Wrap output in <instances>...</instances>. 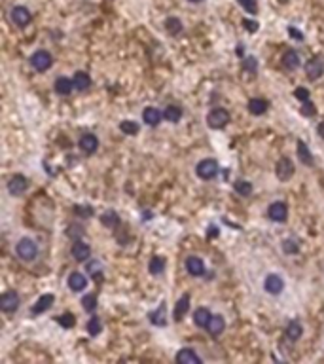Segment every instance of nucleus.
Returning <instances> with one entry per match:
<instances>
[{"label":"nucleus","mask_w":324,"mask_h":364,"mask_svg":"<svg viewBox=\"0 0 324 364\" xmlns=\"http://www.w3.org/2000/svg\"><path fill=\"white\" fill-rule=\"evenodd\" d=\"M16 252H17V256H19L21 260L33 262V260H36V256H38V245H36V241H34V239L23 237L21 241L17 243Z\"/></svg>","instance_id":"f257e3e1"},{"label":"nucleus","mask_w":324,"mask_h":364,"mask_svg":"<svg viewBox=\"0 0 324 364\" xmlns=\"http://www.w3.org/2000/svg\"><path fill=\"white\" fill-rule=\"evenodd\" d=\"M31 65H33V69L38 70V72H46V70L51 69V65H53V57H51V53L46 52V50H38V52H34L33 55H31Z\"/></svg>","instance_id":"f03ea898"},{"label":"nucleus","mask_w":324,"mask_h":364,"mask_svg":"<svg viewBox=\"0 0 324 364\" xmlns=\"http://www.w3.org/2000/svg\"><path fill=\"white\" fill-rule=\"evenodd\" d=\"M207 123L212 129H222V127H226L229 123V112L224 110V108H214V110H210L207 114Z\"/></svg>","instance_id":"7ed1b4c3"},{"label":"nucleus","mask_w":324,"mask_h":364,"mask_svg":"<svg viewBox=\"0 0 324 364\" xmlns=\"http://www.w3.org/2000/svg\"><path fill=\"white\" fill-rule=\"evenodd\" d=\"M195 173H197L199 178H203V180H210V178H214L218 174V163L214 159H209V157L201 159L197 163V167H195Z\"/></svg>","instance_id":"20e7f679"},{"label":"nucleus","mask_w":324,"mask_h":364,"mask_svg":"<svg viewBox=\"0 0 324 364\" xmlns=\"http://www.w3.org/2000/svg\"><path fill=\"white\" fill-rule=\"evenodd\" d=\"M19 302H21L19 294L14 292V290H8V292H4L0 296V309L4 313H14L19 307Z\"/></svg>","instance_id":"39448f33"},{"label":"nucleus","mask_w":324,"mask_h":364,"mask_svg":"<svg viewBox=\"0 0 324 364\" xmlns=\"http://www.w3.org/2000/svg\"><path fill=\"white\" fill-rule=\"evenodd\" d=\"M10 18H12L16 27H27L31 23L33 16H31V12L25 6H14L12 12H10Z\"/></svg>","instance_id":"423d86ee"},{"label":"nucleus","mask_w":324,"mask_h":364,"mask_svg":"<svg viewBox=\"0 0 324 364\" xmlns=\"http://www.w3.org/2000/svg\"><path fill=\"white\" fill-rule=\"evenodd\" d=\"M264 288H266V292L267 294H281L283 292V288H285V281H283V277L281 275H277V273H271V275H267L266 277V281H264Z\"/></svg>","instance_id":"0eeeda50"},{"label":"nucleus","mask_w":324,"mask_h":364,"mask_svg":"<svg viewBox=\"0 0 324 364\" xmlns=\"http://www.w3.org/2000/svg\"><path fill=\"white\" fill-rule=\"evenodd\" d=\"M267 214H269V218L273 222H285L288 218V207L283 201H275L267 209Z\"/></svg>","instance_id":"6e6552de"},{"label":"nucleus","mask_w":324,"mask_h":364,"mask_svg":"<svg viewBox=\"0 0 324 364\" xmlns=\"http://www.w3.org/2000/svg\"><path fill=\"white\" fill-rule=\"evenodd\" d=\"M275 173L279 176V180H288L294 174V163L290 157H281L277 161V167H275Z\"/></svg>","instance_id":"1a4fd4ad"},{"label":"nucleus","mask_w":324,"mask_h":364,"mask_svg":"<svg viewBox=\"0 0 324 364\" xmlns=\"http://www.w3.org/2000/svg\"><path fill=\"white\" fill-rule=\"evenodd\" d=\"M70 254H72V258L76 262H85L91 256V247L87 243L76 239L74 245H72V249H70Z\"/></svg>","instance_id":"9d476101"},{"label":"nucleus","mask_w":324,"mask_h":364,"mask_svg":"<svg viewBox=\"0 0 324 364\" xmlns=\"http://www.w3.org/2000/svg\"><path fill=\"white\" fill-rule=\"evenodd\" d=\"M305 74L309 80H317L324 74V61L319 57H313L305 63Z\"/></svg>","instance_id":"9b49d317"},{"label":"nucleus","mask_w":324,"mask_h":364,"mask_svg":"<svg viewBox=\"0 0 324 364\" xmlns=\"http://www.w3.org/2000/svg\"><path fill=\"white\" fill-rule=\"evenodd\" d=\"M27 188H29V180L23 174H14L8 182V190L12 195H21V193L27 192Z\"/></svg>","instance_id":"f8f14e48"},{"label":"nucleus","mask_w":324,"mask_h":364,"mask_svg":"<svg viewBox=\"0 0 324 364\" xmlns=\"http://www.w3.org/2000/svg\"><path fill=\"white\" fill-rule=\"evenodd\" d=\"M80 150L82 152H85V154H93V152H97V148H99V139L93 135V133H85V135H82L80 137Z\"/></svg>","instance_id":"ddd939ff"},{"label":"nucleus","mask_w":324,"mask_h":364,"mask_svg":"<svg viewBox=\"0 0 324 364\" xmlns=\"http://www.w3.org/2000/svg\"><path fill=\"white\" fill-rule=\"evenodd\" d=\"M174 361L178 364H199L201 363V359H199V355L193 351V349H180L178 353H176V357H174Z\"/></svg>","instance_id":"4468645a"},{"label":"nucleus","mask_w":324,"mask_h":364,"mask_svg":"<svg viewBox=\"0 0 324 364\" xmlns=\"http://www.w3.org/2000/svg\"><path fill=\"white\" fill-rule=\"evenodd\" d=\"M186 269L190 275L201 277V275H205V262L201 258H197V256H190L186 260Z\"/></svg>","instance_id":"2eb2a0df"},{"label":"nucleus","mask_w":324,"mask_h":364,"mask_svg":"<svg viewBox=\"0 0 324 364\" xmlns=\"http://www.w3.org/2000/svg\"><path fill=\"white\" fill-rule=\"evenodd\" d=\"M224 328H226V321H224V317H222V315H212L210 321H209V325H207L209 334H210L212 338H216V336H220L222 332H224Z\"/></svg>","instance_id":"dca6fc26"},{"label":"nucleus","mask_w":324,"mask_h":364,"mask_svg":"<svg viewBox=\"0 0 324 364\" xmlns=\"http://www.w3.org/2000/svg\"><path fill=\"white\" fill-rule=\"evenodd\" d=\"M85 287H87V279H85L82 273L74 271V273L68 275V288H70V290L80 292V290H84Z\"/></svg>","instance_id":"f3484780"},{"label":"nucleus","mask_w":324,"mask_h":364,"mask_svg":"<svg viewBox=\"0 0 324 364\" xmlns=\"http://www.w3.org/2000/svg\"><path fill=\"white\" fill-rule=\"evenodd\" d=\"M161 118H163V114H161L157 108H153V106H148V108L142 112V120H144V123H146V125H152V127L159 125Z\"/></svg>","instance_id":"a211bd4d"},{"label":"nucleus","mask_w":324,"mask_h":364,"mask_svg":"<svg viewBox=\"0 0 324 364\" xmlns=\"http://www.w3.org/2000/svg\"><path fill=\"white\" fill-rule=\"evenodd\" d=\"M53 302H55V298H53V294H44L38 298V302L33 306V313L34 315H40V313L48 311L51 306H53Z\"/></svg>","instance_id":"6ab92c4d"},{"label":"nucleus","mask_w":324,"mask_h":364,"mask_svg":"<svg viewBox=\"0 0 324 364\" xmlns=\"http://www.w3.org/2000/svg\"><path fill=\"white\" fill-rule=\"evenodd\" d=\"M210 317H212V315H210V311H209L207 307H199V309H195V313H193V325H195L197 328H207Z\"/></svg>","instance_id":"aec40b11"},{"label":"nucleus","mask_w":324,"mask_h":364,"mask_svg":"<svg viewBox=\"0 0 324 364\" xmlns=\"http://www.w3.org/2000/svg\"><path fill=\"white\" fill-rule=\"evenodd\" d=\"M267 108H269V103H267L266 99H250V101H248V112L254 114V116L266 114Z\"/></svg>","instance_id":"412c9836"},{"label":"nucleus","mask_w":324,"mask_h":364,"mask_svg":"<svg viewBox=\"0 0 324 364\" xmlns=\"http://www.w3.org/2000/svg\"><path fill=\"white\" fill-rule=\"evenodd\" d=\"M148 319H150V323L152 325H155V326H165L167 325V313H165V304H161L155 311H152L150 315H148Z\"/></svg>","instance_id":"4be33fe9"},{"label":"nucleus","mask_w":324,"mask_h":364,"mask_svg":"<svg viewBox=\"0 0 324 364\" xmlns=\"http://www.w3.org/2000/svg\"><path fill=\"white\" fill-rule=\"evenodd\" d=\"M188 309H190V296L184 294L176 302V306H174V313H172L174 321H182V317L188 313Z\"/></svg>","instance_id":"5701e85b"},{"label":"nucleus","mask_w":324,"mask_h":364,"mask_svg":"<svg viewBox=\"0 0 324 364\" xmlns=\"http://www.w3.org/2000/svg\"><path fill=\"white\" fill-rule=\"evenodd\" d=\"M72 89H74V82H72V80H68L65 76H61V78L55 80V91H57L59 95L67 97V95L72 93Z\"/></svg>","instance_id":"b1692460"},{"label":"nucleus","mask_w":324,"mask_h":364,"mask_svg":"<svg viewBox=\"0 0 324 364\" xmlns=\"http://www.w3.org/2000/svg\"><path fill=\"white\" fill-rule=\"evenodd\" d=\"M302 65V61H300V55L294 52V50H288V52L283 55V67L288 70H296L298 67Z\"/></svg>","instance_id":"393cba45"},{"label":"nucleus","mask_w":324,"mask_h":364,"mask_svg":"<svg viewBox=\"0 0 324 364\" xmlns=\"http://www.w3.org/2000/svg\"><path fill=\"white\" fill-rule=\"evenodd\" d=\"M285 334H286V338H288L290 342H298L302 338V334H304V328H302V325L298 321H290L286 330H285Z\"/></svg>","instance_id":"a878e982"},{"label":"nucleus","mask_w":324,"mask_h":364,"mask_svg":"<svg viewBox=\"0 0 324 364\" xmlns=\"http://www.w3.org/2000/svg\"><path fill=\"white\" fill-rule=\"evenodd\" d=\"M72 82H74V87H76L78 91H85V89H89V86H91V78H89L85 72H82V70L74 74Z\"/></svg>","instance_id":"bb28decb"},{"label":"nucleus","mask_w":324,"mask_h":364,"mask_svg":"<svg viewBox=\"0 0 324 364\" xmlns=\"http://www.w3.org/2000/svg\"><path fill=\"white\" fill-rule=\"evenodd\" d=\"M163 118H165L167 121H171V123H176V121L182 118V108H180V106H174V104L165 106V110H163Z\"/></svg>","instance_id":"cd10ccee"},{"label":"nucleus","mask_w":324,"mask_h":364,"mask_svg":"<svg viewBox=\"0 0 324 364\" xmlns=\"http://www.w3.org/2000/svg\"><path fill=\"white\" fill-rule=\"evenodd\" d=\"M101 222L106 228H110V230H114V228H118L119 226V216L116 211H106L104 214L101 216Z\"/></svg>","instance_id":"c85d7f7f"},{"label":"nucleus","mask_w":324,"mask_h":364,"mask_svg":"<svg viewBox=\"0 0 324 364\" xmlns=\"http://www.w3.org/2000/svg\"><path fill=\"white\" fill-rule=\"evenodd\" d=\"M148 269H150L152 275H161L163 269H165V258L163 256H153L148 264Z\"/></svg>","instance_id":"c756f323"},{"label":"nucleus","mask_w":324,"mask_h":364,"mask_svg":"<svg viewBox=\"0 0 324 364\" xmlns=\"http://www.w3.org/2000/svg\"><path fill=\"white\" fill-rule=\"evenodd\" d=\"M298 156H300V159H302L305 165H313V156H311L309 146H307L304 140H298Z\"/></svg>","instance_id":"7c9ffc66"},{"label":"nucleus","mask_w":324,"mask_h":364,"mask_svg":"<svg viewBox=\"0 0 324 364\" xmlns=\"http://www.w3.org/2000/svg\"><path fill=\"white\" fill-rule=\"evenodd\" d=\"M165 29H167V31H169V35H172V36L180 35V33L184 31V27H182L180 19H176V18H167V21H165Z\"/></svg>","instance_id":"2f4dec72"},{"label":"nucleus","mask_w":324,"mask_h":364,"mask_svg":"<svg viewBox=\"0 0 324 364\" xmlns=\"http://www.w3.org/2000/svg\"><path fill=\"white\" fill-rule=\"evenodd\" d=\"M233 188H235V192H237L239 195H243V197H247V195H250V193H252V184H250L248 180H243V178L235 180Z\"/></svg>","instance_id":"473e14b6"},{"label":"nucleus","mask_w":324,"mask_h":364,"mask_svg":"<svg viewBox=\"0 0 324 364\" xmlns=\"http://www.w3.org/2000/svg\"><path fill=\"white\" fill-rule=\"evenodd\" d=\"M138 123L136 121H131V120H123L119 123V131L125 133V135H136L138 133Z\"/></svg>","instance_id":"72a5a7b5"},{"label":"nucleus","mask_w":324,"mask_h":364,"mask_svg":"<svg viewBox=\"0 0 324 364\" xmlns=\"http://www.w3.org/2000/svg\"><path fill=\"white\" fill-rule=\"evenodd\" d=\"M102 330V323L99 317H91L89 319V323H87V332L91 334V336H99Z\"/></svg>","instance_id":"f704fd0d"},{"label":"nucleus","mask_w":324,"mask_h":364,"mask_svg":"<svg viewBox=\"0 0 324 364\" xmlns=\"http://www.w3.org/2000/svg\"><path fill=\"white\" fill-rule=\"evenodd\" d=\"M82 307H84L85 311H95V307H97V296L95 294H87L82 298Z\"/></svg>","instance_id":"c9c22d12"},{"label":"nucleus","mask_w":324,"mask_h":364,"mask_svg":"<svg viewBox=\"0 0 324 364\" xmlns=\"http://www.w3.org/2000/svg\"><path fill=\"white\" fill-rule=\"evenodd\" d=\"M57 323H59L63 328H72L74 323H76V319H74V315H70V313H63V315L57 317Z\"/></svg>","instance_id":"e433bc0d"},{"label":"nucleus","mask_w":324,"mask_h":364,"mask_svg":"<svg viewBox=\"0 0 324 364\" xmlns=\"http://www.w3.org/2000/svg\"><path fill=\"white\" fill-rule=\"evenodd\" d=\"M237 2L243 6V10H247L248 14H256L258 12V2L256 0H237Z\"/></svg>","instance_id":"4c0bfd02"},{"label":"nucleus","mask_w":324,"mask_h":364,"mask_svg":"<svg viewBox=\"0 0 324 364\" xmlns=\"http://www.w3.org/2000/svg\"><path fill=\"white\" fill-rule=\"evenodd\" d=\"M283 250L286 254H296L298 252V245H296V241H292V239H285L283 241Z\"/></svg>","instance_id":"58836bf2"},{"label":"nucleus","mask_w":324,"mask_h":364,"mask_svg":"<svg viewBox=\"0 0 324 364\" xmlns=\"http://www.w3.org/2000/svg\"><path fill=\"white\" fill-rule=\"evenodd\" d=\"M243 69L248 70V72H256V70H258V61H256L254 57H247V59L243 61Z\"/></svg>","instance_id":"ea45409f"},{"label":"nucleus","mask_w":324,"mask_h":364,"mask_svg":"<svg viewBox=\"0 0 324 364\" xmlns=\"http://www.w3.org/2000/svg\"><path fill=\"white\" fill-rule=\"evenodd\" d=\"M302 114L304 116H315V104L311 101H304L302 103Z\"/></svg>","instance_id":"a19ab883"},{"label":"nucleus","mask_w":324,"mask_h":364,"mask_svg":"<svg viewBox=\"0 0 324 364\" xmlns=\"http://www.w3.org/2000/svg\"><path fill=\"white\" fill-rule=\"evenodd\" d=\"M294 97L300 99L302 103H304V101H309V89H305V87H298V89L294 91Z\"/></svg>","instance_id":"79ce46f5"},{"label":"nucleus","mask_w":324,"mask_h":364,"mask_svg":"<svg viewBox=\"0 0 324 364\" xmlns=\"http://www.w3.org/2000/svg\"><path fill=\"white\" fill-rule=\"evenodd\" d=\"M67 233L70 237H82V235H84V230H82V226H68Z\"/></svg>","instance_id":"37998d69"},{"label":"nucleus","mask_w":324,"mask_h":364,"mask_svg":"<svg viewBox=\"0 0 324 364\" xmlns=\"http://www.w3.org/2000/svg\"><path fill=\"white\" fill-rule=\"evenodd\" d=\"M87 271L93 273V275H101L102 273L101 264H99V262H89V264H87Z\"/></svg>","instance_id":"c03bdc74"},{"label":"nucleus","mask_w":324,"mask_h":364,"mask_svg":"<svg viewBox=\"0 0 324 364\" xmlns=\"http://www.w3.org/2000/svg\"><path fill=\"white\" fill-rule=\"evenodd\" d=\"M74 211H76L80 216H91V214H93V209L91 207H74Z\"/></svg>","instance_id":"a18cd8bd"},{"label":"nucleus","mask_w":324,"mask_h":364,"mask_svg":"<svg viewBox=\"0 0 324 364\" xmlns=\"http://www.w3.org/2000/svg\"><path fill=\"white\" fill-rule=\"evenodd\" d=\"M243 25L250 31V33H256L258 31V23H254V21H250V19H243Z\"/></svg>","instance_id":"49530a36"},{"label":"nucleus","mask_w":324,"mask_h":364,"mask_svg":"<svg viewBox=\"0 0 324 364\" xmlns=\"http://www.w3.org/2000/svg\"><path fill=\"white\" fill-rule=\"evenodd\" d=\"M288 33H290V36H294L296 40H304V35H302V33H298V29H296V27H290Z\"/></svg>","instance_id":"de8ad7c7"},{"label":"nucleus","mask_w":324,"mask_h":364,"mask_svg":"<svg viewBox=\"0 0 324 364\" xmlns=\"http://www.w3.org/2000/svg\"><path fill=\"white\" fill-rule=\"evenodd\" d=\"M317 133H319V135H321V137L324 139V121H321V123H319V127H317Z\"/></svg>","instance_id":"09e8293b"},{"label":"nucleus","mask_w":324,"mask_h":364,"mask_svg":"<svg viewBox=\"0 0 324 364\" xmlns=\"http://www.w3.org/2000/svg\"><path fill=\"white\" fill-rule=\"evenodd\" d=\"M190 2H193V4H197V2H203V0H190Z\"/></svg>","instance_id":"8fccbe9b"}]
</instances>
